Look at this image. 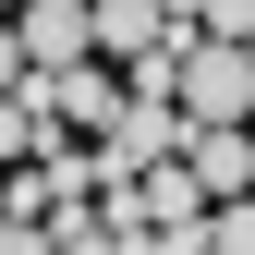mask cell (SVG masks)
<instances>
[{
    "label": "cell",
    "mask_w": 255,
    "mask_h": 255,
    "mask_svg": "<svg viewBox=\"0 0 255 255\" xmlns=\"http://www.w3.org/2000/svg\"><path fill=\"white\" fill-rule=\"evenodd\" d=\"M12 37H24V73H73L98 61V0H12Z\"/></svg>",
    "instance_id": "7a4b0ae2"
},
{
    "label": "cell",
    "mask_w": 255,
    "mask_h": 255,
    "mask_svg": "<svg viewBox=\"0 0 255 255\" xmlns=\"http://www.w3.org/2000/svg\"><path fill=\"white\" fill-rule=\"evenodd\" d=\"M24 98H37L61 134H110L122 122V73H98V61H73V73H24Z\"/></svg>",
    "instance_id": "3957f363"
},
{
    "label": "cell",
    "mask_w": 255,
    "mask_h": 255,
    "mask_svg": "<svg viewBox=\"0 0 255 255\" xmlns=\"http://www.w3.org/2000/svg\"><path fill=\"white\" fill-rule=\"evenodd\" d=\"M0 12H12V0H0Z\"/></svg>",
    "instance_id": "7c38bea8"
},
{
    "label": "cell",
    "mask_w": 255,
    "mask_h": 255,
    "mask_svg": "<svg viewBox=\"0 0 255 255\" xmlns=\"http://www.w3.org/2000/svg\"><path fill=\"white\" fill-rule=\"evenodd\" d=\"M0 98H24V37H12V12H0Z\"/></svg>",
    "instance_id": "30bf717a"
},
{
    "label": "cell",
    "mask_w": 255,
    "mask_h": 255,
    "mask_svg": "<svg viewBox=\"0 0 255 255\" xmlns=\"http://www.w3.org/2000/svg\"><path fill=\"white\" fill-rule=\"evenodd\" d=\"M0 255H61V243L37 231V219H0Z\"/></svg>",
    "instance_id": "8fae6325"
},
{
    "label": "cell",
    "mask_w": 255,
    "mask_h": 255,
    "mask_svg": "<svg viewBox=\"0 0 255 255\" xmlns=\"http://www.w3.org/2000/svg\"><path fill=\"white\" fill-rule=\"evenodd\" d=\"M207 255H255V195H231V207H207Z\"/></svg>",
    "instance_id": "ba28073f"
},
{
    "label": "cell",
    "mask_w": 255,
    "mask_h": 255,
    "mask_svg": "<svg viewBox=\"0 0 255 255\" xmlns=\"http://www.w3.org/2000/svg\"><path fill=\"white\" fill-rule=\"evenodd\" d=\"M24 158H61V122L37 98H0V170H24Z\"/></svg>",
    "instance_id": "52a82bcc"
},
{
    "label": "cell",
    "mask_w": 255,
    "mask_h": 255,
    "mask_svg": "<svg viewBox=\"0 0 255 255\" xmlns=\"http://www.w3.org/2000/svg\"><path fill=\"white\" fill-rule=\"evenodd\" d=\"M182 170L207 182V207L255 195V122H195V134H182Z\"/></svg>",
    "instance_id": "277c9868"
},
{
    "label": "cell",
    "mask_w": 255,
    "mask_h": 255,
    "mask_svg": "<svg viewBox=\"0 0 255 255\" xmlns=\"http://www.w3.org/2000/svg\"><path fill=\"white\" fill-rule=\"evenodd\" d=\"M134 195H146V231H195V219H207V182L182 170V158H158V170L134 182Z\"/></svg>",
    "instance_id": "8992f818"
},
{
    "label": "cell",
    "mask_w": 255,
    "mask_h": 255,
    "mask_svg": "<svg viewBox=\"0 0 255 255\" xmlns=\"http://www.w3.org/2000/svg\"><path fill=\"white\" fill-rule=\"evenodd\" d=\"M195 24H170V0H98V49L110 61H146V49H182Z\"/></svg>",
    "instance_id": "5b68a950"
},
{
    "label": "cell",
    "mask_w": 255,
    "mask_h": 255,
    "mask_svg": "<svg viewBox=\"0 0 255 255\" xmlns=\"http://www.w3.org/2000/svg\"><path fill=\"white\" fill-rule=\"evenodd\" d=\"M170 110H182V122H255V61H243L231 37H195L182 73H170Z\"/></svg>",
    "instance_id": "6da1fadb"
},
{
    "label": "cell",
    "mask_w": 255,
    "mask_h": 255,
    "mask_svg": "<svg viewBox=\"0 0 255 255\" xmlns=\"http://www.w3.org/2000/svg\"><path fill=\"white\" fill-rule=\"evenodd\" d=\"M207 37H231V49H255V0H207Z\"/></svg>",
    "instance_id": "9c48e42d"
}]
</instances>
